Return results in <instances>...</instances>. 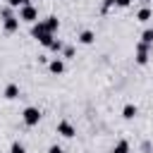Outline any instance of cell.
<instances>
[{
	"label": "cell",
	"instance_id": "6da1fadb",
	"mask_svg": "<svg viewBox=\"0 0 153 153\" xmlns=\"http://www.w3.org/2000/svg\"><path fill=\"white\" fill-rule=\"evenodd\" d=\"M148 60H151V43L139 41V43L134 45V62H136L139 67H143V65H148Z\"/></svg>",
	"mask_w": 153,
	"mask_h": 153
},
{
	"label": "cell",
	"instance_id": "7a4b0ae2",
	"mask_svg": "<svg viewBox=\"0 0 153 153\" xmlns=\"http://www.w3.org/2000/svg\"><path fill=\"white\" fill-rule=\"evenodd\" d=\"M41 110L36 108V105H26L24 110H22V122L26 124V127H38V122H41Z\"/></svg>",
	"mask_w": 153,
	"mask_h": 153
},
{
	"label": "cell",
	"instance_id": "3957f363",
	"mask_svg": "<svg viewBox=\"0 0 153 153\" xmlns=\"http://www.w3.org/2000/svg\"><path fill=\"white\" fill-rule=\"evenodd\" d=\"M17 17H19V22H24V24H33V22H38V7L24 5V7L17 10Z\"/></svg>",
	"mask_w": 153,
	"mask_h": 153
},
{
	"label": "cell",
	"instance_id": "277c9868",
	"mask_svg": "<svg viewBox=\"0 0 153 153\" xmlns=\"http://www.w3.org/2000/svg\"><path fill=\"white\" fill-rule=\"evenodd\" d=\"M55 131H57L62 139H74V136H76V129H74V124H72L69 120H60L57 127H55Z\"/></svg>",
	"mask_w": 153,
	"mask_h": 153
},
{
	"label": "cell",
	"instance_id": "5b68a950",
	"mask_svg": "<svg viewBox=\"0 0 153 153\" xmlns=\"http://www.w3.org/2000/svg\"><path fill=\"white\" fill-rule=\"evenodd\" d=\"M19 24H22V22H19L17 14L5 17V19H2V31H5V33H17V31H19Z\"/></svg>",
	"mask_w": 153,
	"mask_h": 153
},
{
	"label": "cell",
	"instance_id": "8992f818",
	"mask_svg": "<svg viewBox=\"0 0 153 153\" xmlns=\"http://www.w3.org/2000/svg\"><path fill=\"white\" fill-rule=\"evenodd\" d=\"M50 31L45 29V24H43V19H38V22H33L31 24V38H36V41H41L43 36H48Z\"/></svg>",
	"mask_w": 153,
	"mask_h": 153
},
{
	"label": "cell",
	"instance_id": "52a82bcc",
	"mask_svg": "<svg viewBox=\"0 0 153 153\" xmlns=\"http://www.w3.org/2000/svg\"><path fill=\"white\" fill-rule=\"evenodd\" d=\"M48 72L50 74H55V76H60L62 72H65V60L57 55V57H53V60H48Z\"/></svg>",
	"mask_w": 153,
	"mask_h": 153
},
{
	"label": "cell",
	"instance_id": "ba28073f",
	"mask_svg": "<svg viewBox=\"0 0 153 153\" xmlns=\"http://www.w3.org/2000/svg\"><path fill=\"white\" fill-rule=\"evenodd\" d=\"M76 41H79L81 45H91V43H96V31H91V29H84V31H79Z\"/></svg>",
	"mask_w": 153,
	"mask_h": 153
},
{
	"label": "cell",
	"instance_id": "9c48e42d",
	"mask_svg": "<svg viewBox=\"0 0 153 153\" xmlns=\"http://www.w3.org/2000/svg\"><path fill=\"white\" fill-rule=\"evenodd\" d=\"M19 93H22V91H19V84H14V81H10V84L5 86V91H2V96H5L7 100H17Z\"/></svg>",
	"mask_w": 153,
	"mask_h": 153
},
{
	"label": "cell",
	"instance_id": "30bf717a",
	"mask_svg": "<svg viewBox=\"0 0 153 153\" xmlns=\"http://www.w3.org/2000/svg\"><path fill=\"white\" fill-rule=\"evenodd\" d=\"M43 24H45V29H48L50 33H57V29H60V19H57L55 14H48V17L43 19Z\"/></svg>",
	"mask_w": 153,
	"mask_h": 153
},
{
	"label": "cell",
	"instance_id": "8fae6325",
	"mask_svg": "<svg viewBox=\"0 0 153 153\" xmlns=\"http://www.w3.org/2000/svg\"><path fill=\"white\" fill-rule=\"evenodd\" d=\"M153 19V10L151 7H141L139 12H136V22H141V24H148Z\"/></svg>",
	"mask_w": 153,
	"mask_h": 153
},
{
	"label": "cell",
	"instance_id": "7c38bea8",
	"mask_svg": "<svg viewBox=\"0 0 153 153\" xmlns=\"http://www.w3.org/2000/svg\"><path fill=\"white\" fill-rule=\"evenodd\" d=\"M136 115H139V108H136L134 103H127V105L122 108V117H124V120H134Z\"/></svg>",
	"mask_w": 153,
	"mask_h": 153
},
{
	"label": "cell",
	"instance_id": "4fadbf2b",
	"mask_svg": "<svg viewBox=\"0 0 153 153\" xmlns=\"http://www.w3.org/2000/svg\"><path fill=\"white\" fill-rule=\"evenodd\" d=\"M129 151H131L129 141H127V139H120V141L112 146V151H110V153H129Z\"/></svg>",
	"mask_w": 153,
	"mask_h": 153
},
{
	"label": "cell",
	"instance_id": "5bb4252c",
	"mask_svg": "<svg viewBox=\"0 0 153 153\" xmlns=\"http://www.w3.org/2000/svg\"><path fill=\"white\" fill-rule=\"evenodd\" d=\"M62 48H65V43H62L60 38H53V43L48 45V50H50V53H57V55L62 53Z\"/></svg>",
	"mask_w": 153,
	"mask_h": 153
},
{
	"label": "cell",
	"instance_id": "9a60e30c",
	"mask_svg": "<svg viewBox=\"0 0 153 153\" xmlns=\"http://www.w3.org/2000/svg\"><path fill=\"white\" fill-rule=\"evenodd\" d=\"M74 55H76L74 45H65V48H62V53H60V57H62V60H72Z\"/></svg>",
	"mask_w": 153,
	"mask_h": 153
},
{
	"label": "cell",
	"instance_id": "2e32d148",
	"mask_svg": "<svg viewBox=\"0 0 153 153\" xmlns=\"http://www.w3.org/2000/svg\"><path fill=\"white\" fill-rule=\"evenodd\" d=\"M10 153H26V146L22 141H12L10 143Z\"/></svg>",
	"mask_w": 153,
	"mask_h": 153
},
{
	"label": "cell",
	"instance_id": "e0dca14e",
	"mask_svg": "<svg viewBox=\"0 0 153 153\" xmlns=\"http://www.w3.org/2000/svg\"><path fill=\"white\" fill-rule=\"evenodd\" d=\"M141 41H143V43H151V45H153V26H148V29H146V31L141 33Z\"/></svg>",
	"mask_w": 153,
	"mask_h": 153
},
{
	"label": "cell",
	"instance_id": "ac0fdd59",
	"mask_svg": "<svg viewBox=\"0 0 153 153\" xmlns=\"http://www.w3.org/2000/svg\"><path fill=\"white\" fill-rule=\"evenodd\" d=\"M7 5L14 7V10H19V7H24V5H31V0H7Z\"/></svg>",
	"mask_w": 153,
	"mask_h": 153
},
{
	"label": "cell",
	"instance_id": "d6986e66",
	"mask_svg": "<svg viewBox=\"0 0 153 153\" xmlns=\"http://www.w3.org/2000/svg\"><path fill=\"white\" fill-rule=\"evenodd\" d=\"M12 14H14V7H10V5H5V7L0 10V17H2V19H5V17H12Z\"/></svg>",
	"mask_w": 153,
	"mask_h": 153
},
{
	"label": "cell",
	"instance_id": "ffe728a7",
	"mask_svg": "<svg viewBox=\"0 0 153 153\" xmlns=\"http://www.w3.org/2000/svg\"><path fill=\"white\" fill-rule=\"evenodd\" d=\"M48 153H65V148L60 143H53V146H48Z\"/></svg>",
	"mask_w": 153,
	"mask_h": 153
},
{
	"label": "cell",
	"instance_id": "44dd1931",
	"mask_svg": "<svg viewBox=\"0 0 153 153\" xmlns=\"http://www.w3.org/2000/svg\"><path fill=\"white\" fill-rule=\"evenodd\" d=\"M110 7H115V0H103V12H108Z\"/></svg>",
	"mask_w": 153,
	"mask_h": 153
},
{
	"label": "cell",
	"instance_id": "7402d4cb",
	"mask_svg": "<svg viewBox=\"0 0 153 153\" xmlns=\"http://www.w3.org/2000/svg\"><path fill=\"white\" fill-rule=\"evenodd\" d=\"M131 0H115V7H129Z\"/></svg>",
	"mask_w": 153,
	"mask_h": 153
}]
</instances>
